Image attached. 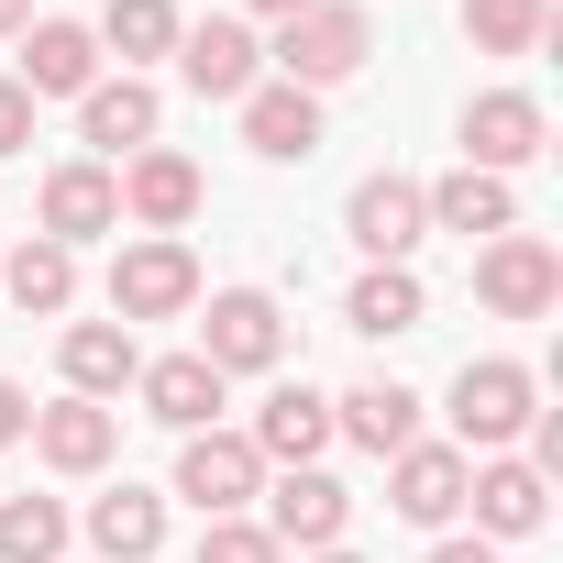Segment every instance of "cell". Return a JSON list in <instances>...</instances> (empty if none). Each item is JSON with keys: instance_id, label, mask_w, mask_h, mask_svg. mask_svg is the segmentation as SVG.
<instances>
[{"instance_id": "obj_1", "label": "cell", "mask_w": 563, "mask_h": 563, "mask_svg": "<svg viewBox=\"0 0 563 563\" xmlns=\"http://www.w3.org/2000/svg\"><path fill=\"white\" fill-rule=\"evenodd\" d=\"M265 56H276V78H288V89H310V100H321V89H343V78L376 56V23L354 12V0H310L299 23H276V45H265Z\"/></svg>"}, {"instance_id": "obj_2", "label": "cell", "mask_w": 563, "mask_h": 563, "mask_svg": "<svg viewBox=\"0 0 563 563\" xmlns=\"http://www.w3.org/2000/svg\"><path fill=\"white\" fill-rule=\"evenodd\" d=\"M177 310H199V254H188L177 232L122 243V254H111V321L133 332V321H177Z\"/></svg>"}, {"instance_id": "obj_3", "label": "cell", "mask_w": 563, "mask_h": 563, "mask_svg": "<svg viewBox=\"0 0 563 563\" xmlns=\"http://www.w3.org/2000/svg\"><path fill=\"white\" fill-rule=\"evenodd\" d=\"M530 420H541V409H530V365L486 354V365L453 376V453H508Z\"/></svg>"}, {"instance_id": "obj_4", "label": "cell", "mask_w": 563, "mask_h": 563, "mask_svg": "<svg viewBox=\"0 0 563 563\" xmlns=\"http://www.w3.org/2000/svg\"><path fill=\"white\" fill-rule=\"evenodd\" d=\"M177 497H188L199 519H243V497H265V453H254L243 431H188V453H177Z\"/></svg>"}, {"instance_id": "obj_5", "label": "cell", "mask_w": 563, "mask_h": 563, "mask_svg": "<svg viewBox=\"0 0 563 563\" xmlns=\"http://www.w3.org/2000/svg\"><path fill=\"white\" fill-rule=\"evenodd\" d=\"M475 299H486L497 321H541V310L563 299V265H552V243H541V232H497V243L475 254Z\"/></svg>"}, {"instance_id": "obj_6", "label": "cell", "mask_w": 563, "mask_h": 563, "mask_svg": "<svg viewBox=\"0 0 563 563\" xmlns=\"http://www.w3.org/2000/svg\"><path fill=\"white\" fill-rule=\"evenodd\" d=\"M276 354H288V321H276V299H265V288H221L210 321H199V365H221V376H265Z\"/></svg>"}, {"instance_id": "obj_7", "label": "cell", "mask_w": 563, "mask_h": 563, "mask_svg": "<svg viewBox=\"0 0 563 563\" xmlns=\"http://www.w3.org/2000/svg\"><path fill=\"white\" fill-rule=\"evenodd\" d=\"M177 67H188V89H199V100H243V89H265V45H254V23H243V12L177 23Z\"/></svg>"}, {"instance_id": "obj_8", "label": "cell", "mask_w": 563, "mask_h": 563, "mask_svg": "<svg viewBox=\"0 0 563 563\" xmlns=\"http://www.w3.org/2000/svg\"><path fill=\"white\" fill-rule=\"evenodd\" d=\"M464 475H475V453L409 442V453H387V508H398L409 530H453V519H464Z\"/></svg>"}, {"instance_id": "obj_9", "label": "cell", "mask_w": 563, "mask_h": 563, "mask_svg": "<svg viewBox=\"0 0 563 563\" xmlns=\"http://www.w3.org/2000/svg\"><path fill=\"white\" fill-rule=\"evenodd\" d=\"M343 519H354V486L321 475V464H299V475L265 486V541H276V552H288V541H299V552H332Z\"/></svg>"}, {"instance_id": "obj_10", "label": "cell", "mask_w": 563, "mask_h": 563, "mask_svg": "<svg viewBox=\"0 0 563 563\" xmlns=\"http://www.w3.org/2000/svg\"><path fill=\"white\" fill-rule=\"evenodd\" d=\"M541 100L530 89H486V100H464V166L475 177H508V166H530L541 155Z\"/></svg>"}, {"instance_id": "obj_11", "label": "cell", "mask_w": 563, "mask_h": 563, "mask_svg": "<svg viewBox=\"0 0 563 563\" xmlns=\"http://www.w3.org/2000/svg\"><path fill=\"white\" fill-rule=\"evenodd\" d=\"M343 232L365 243V265H409V254H420V232H431V210H420V188H409V177H365V188L343 199Z\"/></svg>"}, {"instance_id": "obj_12", "label": "cell", "mask_w": 563, "mask_h": 563, "mask_svg": "<svg viewBox=\"0 0 563 563\" xmlns=\"http://www.w3.org/2000/svg\"><path fill=\"white\" fill-rule=\"evenodd\" d=\"M122 221H144V232H177L188 210H199V166L177 155V144H144V155H122Z\"/></svg>"}, {"instance_id": "obj_13", "label": "cell", "mask_w": 563, "mask_h": 563, "mask_svg": "<svg viewBox=\"0 0 563 563\" xmlns=\"http://www.w3.org/2000/svg\"><path fill=\"white\" fill-rule=\"evenodd\" d=\"M100 232H122V188H111V166L100 155H78V166H56L45 177V243H100Z\"/></svg>"}, {"instance_id": "obj_14", "label": "cell", "mask_w": 563, "mask_h": 563, "mask_svg": "<svg viewBox=\"0 0 563 563\" xmlns=\"http://www.w3.org/2000/svg\"><path fill=\"white\" fill-rule=\"evenodd\" d=\"M100 34L89 23H23V100H89Z\"/></svg>"}, {"instance_id": "obj_15", "label": "cell", "mask_w": 563, "mask_h": 563, "mask_svg": "<svg viewBox=\"0 0 563 563\" xmlns=\"http://www.w3.org/2000/svg\"><path fill=\"white\" fill-rule=\"evenodd\" d=\"M464 508L486 519V541H530V530H541V508H552V486H541L519 453H486V464L464 475Z\"/></svg>"}, {"instance_id": "obj_16", "label": "cell", "mask_w": 563, "mask_h": 563, "mask_svg": "<svg viewBox=\"0 0 563 563\" xmlns=\"http://www.w3.org/2000/svg\"><path fill=\"white\" fill-rule=\"evenodd\" d=\"M232 111H243V144H254L265 166L321 155V100H310V89H288V78H276V89H243Z\"/></svg>"}, {"instance_id": "obj_17", "label": "cell", "mask_w": 563, "mask_h": 563, "mask_svg": "<svg viewBox=\"0 0 563 563\" xmlns=\"http://www.w3.org/2000/svg\"><path fill=\"white\" fill-rule=\"evenodd\" d=\"M243 442H254L265 464H288V475H299V464H321V453H332V398H321V387H276V398L254 409V431H243Z\"/></svg>"}, {"instance_id": "obj_18", "label": "cell", "mask_w": 563, "mask_h": 563, "mask_svg": "<svg viewBox=\"0 0 563 563\" xmlns=\"http://www.w3.org/2000/svg\"><path fill=\"white\" fill-rule=\"evenodd\" d=\"M144 387V420H166V431H221V365H199V354H166V365H144L133 376Z\"/></svg>"}, {"instance_id": "obj_19", "label": "cell", "mask_w": 563, "mask_h": 563, "mask_svg": "<svg viewBox=\"0 0 563 563\" xmlns=\"http://www.w3.org/2000/svg\"><path fill=\"white\" fill-rule=\"evenodd\" d=\"M155 89L144 78H89V100H78V144H100V155H144L155 144Z\"/></svg>"}, {"instance_id": "obj_20", "label": "cell", "mask_w": 563, "mask_h": 563, "mask_svg": "<svg viewBox=\"0 0 563 563\" xmlns=\"http://www.w3.org/2000/svg\"><path fill=\"white\" fill-rule=\"evenodd\" d=\"M420 210H431V232H464V243H497V232H519V199H508V177H475V166H453L442 188H420Z\"/></svg>"}, {"instance_id": "obj_21", "label": "cell", "mask_w": 563, "mask_h": 563, "mask_svg": "<svg viewBox=\"0 0 563 563\" xmlns=\"http://www.w3.org/2000/svg\"><path fill=\"white\" fill-rule=\"evenodd\" d=\"M56 365H67V398H122V387L144 376V354H133V332H122V321H67Z\"/></svg>"}, {"instance_id": "obj_22", "label": "cell", "mask_w": 563, "mask_h": 563, "mask_svg": "<svg viewBox=\"0 0 563 563\" xmlns=\"http://www.w3.org/2000/svg\"><path fill=\"white\" fill-rule=\"evenodd\" d=\"M111 442H122V420H111L100 398H56V409H34V453H45L56 475H100Z\"/></svg>"}, {"instance_id": "obj_23", "label": "cell", "mask_w": 563, "mask_h": 563, "mask_svg": "<svg viewBox=\"0 0 563 563\" xmlns=\"http://www.w3.org/2000/svg\"><path fill=\"white\" fill-rule=\"evenodd\" d=\"M332 431H354L365 453H409V442H420V398H409L398 376H376V387L332 398Z\"/></svg>"}, {"instance_id": "obj_24", "label": "cell", "mask_w": 563, "mask_h": 563, "mask_svg": "<svg viewBox=\"0 0 563 563\" xmlns=\"http://www.w3.org/2000/svg\"><path fill=\"white\" fill-rule=\"evenodd\" d=\"M89 541H100L111 563H155V552H166V497H155V486H111V497L89 508Z\"/></svg>"}, {"instance_id": "obj_25", "label": "cell", "mask_w": 563, "mask_h": 563, "mask_svg": "<svg viewBox=\"0 0 563 563\" xmlns=\"http://www.w3.org/2000/svg\"><path fill=\"white\" fill-rule=\"evenodd\" d=\"M420 310H431V299H420V276H409V265H365V276H354V299H343V321L376 332V343L420 332Z\"/></svg>"}, {"instance_id": "obj_26", "label": "cell", "mask_w": 563, "mask_h": 563, "mask_svg": "<svg viewBox=\"0 0 563 563\" xmlns=\"http://www.w3.org/2000/svg\"><path fill=\"white\" fill-rule=\"evenodd\" d=\"M0 288H12V310H34V321H56V310H67V299H78V254H67V243H45V232H34V243H23V254H12V265H0Z\"/></svg>"}, {"instance_id": "obj_27", "label": "cell", "mask_w": 563, "mask_h": 563, "mask_svg": "<svg viewBox=\"0 0 563 563\" xmlns=\"http://www.w3.org/2000/svg\"><path fill=\"white\" fill-rule=\"evenodd\" d=\"M464 34H475V56H530L552 34V0H464Z\"/></svg>"}, {"instance_id": "obj_28", "label": "cell", "mask_w": 563, "mask_h": 563, "mask_svg": "<svg viewBox=\"0 0 563 563\" xmlns=\"http://www.w3.org/2000/svg\"><path fill=\"white\" fill-rule=\"evenodd\" d=\"M100 45H122V78H133L144 56L177 45V0H111V12H100Z\"/></svg>"}, {"instance_id": "obj_29", "label": "cell", "mask_w": 563, "mask_h": 563, "mask_svg": "<svg viewBox=\"0 0 563 563\" xmlns=\"http://www.w3.org/2000/svg\"><path fill=\"white\" fill-rule=\"evenodd\" d=\"M56 552H67L56 497H0V563H56Z\"/></svg>"}, {"instance_id": "obj_30", "label": "cell", "mask_w": 563, "mask_h": 563, "mask_svg": "<svg viewBox=\"0 0 563 563\" xmlns=\"http://www.w3.org/2000/svg\"><path fill=\"white\" fill-rule=\"evenodd\" d=\"M199 563H288V552L265 541V519H210L199 530Z\"/></svg>"}, {"instance_id": "obj_31", "label": "cell", "mask_w": 563, "mask_h": 563, "mask_svg": "<svg viewBox=\"0 0 563 563\" xmlns=\"http://www.w3.org/2000/svg\"><path fill=\"white\" fill-rule=\"evenodd\" d=\"M34 144V100H23V78H0V155H23Z\"/></svg>"}, {"instance_id": "obj_32", "label": "cell", "mask_w": 563, "mask_h": 563, "mask_svg": "<svg viewBox=\"0 0 563 563\" xmlns=\"http://www.w3.org/2000/svg\"><path fill=\"white\" fill-rule=\"evenodd\" d=\"M23 431H34V398H23L12 376H0V442H23Z\"/></svg>"}, {"instance_id": "obj_33", "label": "cell", "mask_w": 563, "mask_h": 563, "mask_svg": "<svg viewBox=\"0 0 563 563\" xmlns=\"http://www.w3.org/2000/svg\"><path fill=\"white\" fill-rule=\"evenodd\" d=\"M431 563H497V541H431Z\"/></svg>"}, {"instance_id": "obj_34", "label": "cell", "mask_w": 563, "mask_h": 563, "mask_svg": "<svg viewBox=\"0 0 563 563\" xmlns=\"http://www.w3.org/2000/svg\"><path fill=\"white\" fill-rule=\"evenodd\" d=\"M243 12H265V23H299V12H310V0H243Z\"/></svg>"}, {"instance_id": "obj_35", "label": "cell", "mask_w": 563, "mask_h": 563, "mask_svg": "<svg viewBox=\"0 0 563 563\" xmlns=\"http://www.w3.org/2000/svg\"><path fill=\"white\" fill-rule=\"evenodd\" d=\"M34 23V0H0V34H23Z\"/></svg>"}, {"instance_id": "obj_36", "label": "cell", "mask_w": 563, "mask_h": 563, "mask_svg": "<svg viewBox=\"0 0 563 563\" xmlns=\"http://www.w3.org/2000/svg\"><path fill=\"white\" fill-rule=\"evenodd\" d=\"M310 563H365V552H343V541H332V552H310Z\"/></svg>"}]
</instances>
